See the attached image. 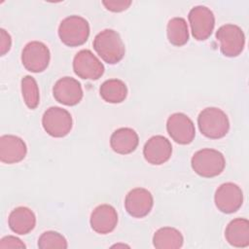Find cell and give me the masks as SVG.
<instances>
[{"label": "cell", "instance_id": "6da1fadb", "mask_svg": "<svg viewBox=\"0 0 249 249\" xmlns=\"http://www.w3.org/2000/svg\"><path fill=\"white\" fill-rule=\"evenodd\" d=\"M93 49L108 64L120 62L125 53L124 44L120 34L113 29L100 31L93 39Z\"/></svg>", "mask_w": 249, "mask_h": 249}, {"label": "cell", "instance_id": "7a4b0ae2", "mask_svg": "<svg viewBox=\"0 0 249 249\" xmlns=\"http://www.w3.org/2000/svg\"><path fill=\"white\" fill-rule=\"evenodd\" d=\"M197 125L201 134L210 139L222 138L230 129L227 114L217 107L203 109L197 117Z\"/></svg>", "mask_w": 249, "mask_h": 249}, {"label": "cell", "instance_id": "3957f363", "mask_svg": "<svg viewBox=\"0 0 249 249\" xmlns=\"http://www.w3.org/2000/svg\"><path fill=\"white\" fill-rule=\"evenodd\" d=\"M191 165L197 175L211 178L220 175L224 171L226 160L224 155L218 150L204 148L193 155Z\"/></svg>", "mask_w": 249, "mask_h": 249}, {"label": "cell", "instance_id": "277c9868", "mask_svg": "<svg viewBox=\"0 0 249 249\" xmlns=\"http://www.w3.org/2000/svg\"><path fill=\"white\" fill-rule=\"evenodd\" d=\"M58 36L68 47H78L85 44L89 36V24L80 16H70L63 18L58 26Z\"/></svg>", "mask_w": 249, "mask_h": 249}, {"label": "cell", "instance_id": "5b68a950", "mask_svg": "<svg viewBox=\"0 0 249 249\" xmlns=\"http://www.w3.org/2000/svg\"><path fill=\"white\" fill-rule=\"evenodd\" d=\"M42 125L49 135L60 138L71 131L73 121L67 110L53 106L45 111L42 117Z\"/></svg>", "mask_w": 249, "mask_h": 249}, {"label": "cell", "instance_id": "8992f818", "mask_svg": "<svg viewBox=\"0 0 249 249\" xmlns=\"http://www.w3.org/2000/svg\"><path fill=\"white\" fill-rule=\"evenodd\" d=\"M216 38L220 42V50L225 56L235 57L243 52L245 36L239 26L231 23L224 24L218 28Z\"/></svg>", "mask_w": 249, "mask_h": 249}, {"label": "cell", "instance_id": "52a82bcc", "mask_svg": "<svg viewBox=\"0 0 249 249\" xmlns=\"http://www.w3.org/2000/svg\"><path fill=\"white\" fill-rule=\"evenodd\" d=\"M51 59L49 48L42 42L27 43L21 53V62L24 68L33 73H40L47 69Z\"/></svg>", "mask_w": 249, "mask_h": 249}, {"label": "cell", "instance_id": "ba28073f", "mask_svg": "<svg viewBox=\"0 0 249 249\" xmlns=\"http://www.w3.org/2000/svg\"><path fill=\"white\" fill-rule=\"evenodd\" d=\"M188 18L195 39L204 41L211 35L215 26V17L209 8L196 6L191 9Z\"/></svg>", "mask_w": 249, "mask_h": 249}, {"label": "cell", "instance_id": "9c48e42d", "mask_svg": "<svg viewBox=\"0 0 249 249\" xmlns=\"http://www.w3.org/2000/svg\"><path fill=\"white\" fill-rule=\"evenodd\" d=\"M214 201L216 207L221 212L226 214L234 213L243 203L242 190L234 183H224L216 190Z\"/></svg>", "mask_w": 249, "mask_h": 249}, {"label": "cell", "instance_id": "30bf717a", "mask_svg": "<svg viewBox=\"0 0 249 249\" xmlns=\"http://www.w3.org/2000/svg\"><path fill=\"white\" fill-rule=\"evenodd\" d=\"M166 130L176 143L188 145L196 136V128L193 121L184 113L170 115L166 122Z\"/></svg>", "mask_w": 249, "mask_h": 249}, {"label": "cell", "instance_id": "8fae6325", "mask_svg": "<svg viewBox=\"0 0 249 249\" xmlns=\"http://www.w3.org/2000/svg\"><path fill=\"white\" fill-rule=\"evenodd\" d=\"M73 70L84 80H98L104 73V65L89 50H81L74 56Z\"/></svg>", "mask_w": 249, "mask_h": 249}, {"label": "cell", "instance_id": "7c38bea8", "mask_svg": "<svg viewBox=\"0 0 249 249\" xmlns=\"http://www.w3.org/2000/svg\"><path fill=\"white\" fill-rule=\"evenodd\" d=\"M153 205V196L144 188H135L129 191L124 198L125 210L134 218H143L147 216L151 212Z\"/></svg>", "mask_w": 249, "mask_h": 249}, {"label": "cell", "instance_id": "4fadbf2b", "mask_svg": "<svg viewBox=\"0 0 249 249\" xmlns=\"http://www.w3.org/2000/svg\"><path fill=\"white\" fill-rule=\"evenodd\" d=\"M54 99L66 106H74L83 98V89L78 80L72 77H63L56 81L53 88Z\"/></svg>", "mask_w": 249, "mask_h": 249}, {"label": "cell", "instance_id": "5bb4252c", "mask_svg": "<svg viewBox=\"0 0 249 249\" xmlns=\"http://www.w3.org/2000/svg\"><path fill=\"white\" fill-rule=\"evenodd\" d=\"M172 154L170 141L162 135L152 136L144 145L143 156L145 160L154 165L166 162Z\"/></svg>", "mask_w": 249, "mask_h": 249}, {"label": "cell", "instance_id": "9a60e30c", "mask_svg": "<svg viewBox=\"0 0 249 249\" xmlns=\"http://www.w3.org/2000/svg\"><path fill=\"white\" fill-rule=\"evenodd\" d=\"M27 153L25 142L18 136L6 134L0 137V160L13 164L21 161Z\"/></svg>", "mask_w": 249, "mask_h": 249}, {"label": "cell", "instance_id": "2e32d148", "mask_svg": "<svg viewBox=\"0 0 249 249\" xmlns=\"http://www.w3.org/2000/svg\"><path fill=\"white\" fill-rule=\"evenodd\" d=\"M91 229L99 234H107L113 231L118 224V213L110 204L96 206L90 214Z\"/></svg>", "mask_w": 249, "mask_h": 249}, {"label": "cell", "instance_id": "e0dca14e", "mask_svg": "<svg viewBox=\"0 0 249 249\" xmlns=\"http://www.w3.org/2000/svg\"><path fill=\"white\" fill-rule=\"evenodd\" d=\"M138 143V134L130 127L118 128L110 137V146L112 150L120 155L132 153L137 148Z\"/></svg>", "mask_w": 249, "mask_h": 249}, {"label": "cell", "instance_id": "ac0fdd59", "mask_svg": "<svg viewBox=\"0 0 249 249\" xmlns=\"http://www.w3.org/2000/svg\"><path fill=\"white\" fill-rule=\"evenodd\" d=\"M8 224L15 233L21 235L27 234L35 228L36 216L30 208L18 206L10 213Z\"/></svg>", "mask_w": 249, "mask_h": 249}, {"label": "cell", "instance_id": "d6986e66", "mask_svg": "<svg viewBox=\"0 0 249 249\" xmlns=\"http://www.w3.org/2000/svg\"><path fill=\"white\" fill-rule=\"evenodd\" d=\"M226 240L233 247L244 248L249 245V222L244 218L231 220L225 231Z\"/></svg>", "mask_w": 249, "mask_h": 249}, {"label": "cell", "instance_id": "ffe728a7", "mask_svg": "<svg viewBox=\"0 0 249 249\" xmlns=\"http://www.w3.org/2000/svg\"><path fill=\"white\" fill-rule=\"evenodd\" d=\"M184 242L182 233L175 228L163 227L159 229L153 236V245L157 249L181 248Z\"/></svg>", "mask_w": 249, "mask_h": 249}, {"label": "cell", "instance_id": "44dd1931", "mask_svg": "<svg viewBox=\"0 0 249 249\" xmlns=\"http://www.w3.org/2000/svg\"><path fill=\"white\" fill-rule=\"evenodd\" d=\"M101 98L108 103H121L127 95L126 85L119 79H109L102 83L99 89Z\"/></svg>", "mask_w": 249, "mask_h": 249}, {"label": "cell", "instance_id": "7402d4cb", "mask_svg": "<svg viewBox=\"0 0 249 249\" xmlns=\"http://www.w3.org/2000/svg\"><path fill=\"white\" fill-rule=\"evenodd\" d=\"M167 38L170 44L181 47L189 41L188 24L183 18H172L167 23Z\"/></svg>", "mask_w": 249, "mask_h": 249}, {"label": "cell", "instance_id": "603a6c76", "mask_svg": "<svg viewBox=\"0 0 249 249\" xmlns=\"http://www.w3.org/2000/svg\"><path fill=\"white\" fill-rule=\"evenodd\" d=\"M21 93L25 105L29 109H35L39 105L40 94L36 80L29 75L21 79Z\"/></svg>", "mask_w": 249, "mask_h": 249}, {"label": "cell", "instance_id": "cb8c5ba5", "mask_svg": "<svg viewBox=\"0 0 249 249\" xmlns=\"http://www.w3.org/2000/svg\"><path fill=\"white\" fill-rule=\"evenodd\" d=\"M38 247L40 249H66L68 244L62 234L54 231H48L40 235L38 239Z\"/></svg>", "mask_w": 249, "mask_h": 249}, {"label": "cell", "instance_id": "d4e9b609", "mask_svg": "<svg viewBox=\"0 0 249 249\" xmlns=\"http://www.w3.org/2000/svg\"><path fill=\"white\" fill-rule=\"evenodd\" d=\"M130 0H107V1H102V4L105 6V8L111 12L114 13H119L125 11L130 5H131Z\"/></svg>", "mask_w": 249, "mask_h": 249}, {"label": "cell", "instance_id": "484cf974", "mask_svg": "<svg viewBox=\"0 0 249 249\" xmlns=\"http://www.w3.org/2000/svg\"><path fill=\"white\" fill-rule=\"evenodd\" d=\"M25 244L18 237L13 235H7L0 239V248H25Z\"/></svg>", "mask_w": 249, "mask_h": 249}, {"label": "cell", "instance_id": "4316f807", "mask_svg": "<svg viewBox=\"0 0 249 249\" xmlns=\"http://www.w3.org/2000/svg\"><path fill=\"white\" fill-rule=\"evenodd\" d=\"M12 38L10 34L3 28L0 29V53L5 55L11 49Z\"/></svg>", "mask_w": 249, "mask_h": 249}]
</instances>
